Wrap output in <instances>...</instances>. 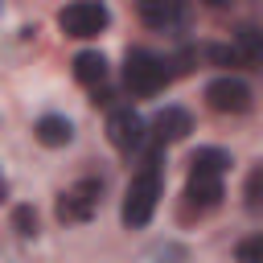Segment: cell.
I'll return each instance as SVG.
<instances>
[{
  "mask_svg": "<svg viewBox=\"0 0 263 263\" xmlns=\"http://www.w3.org/2000/svg\"><path fill=\"white\" fill-rule=\"evenodd\" d=\"M144 119L132 111V107H115L111 115H107V140L119 148V152H136L140 144H144Z\"/></svg>",
  "mask_w": 263,
  "mask_h": 263,
  "instance_id": "obj_7",
  "label": "cell"
},
{
  "mask_svg": "<svg viewBox=\"0 0 263 263\" xmlns=\"http://www.w3.org/2000/svg\"><path fill=\"white\" fill-rule=\"evenodd\" d=\"M4 197H8V181L0 177V201H4Z\"/></svg>",
  "mask_w": 263,
  "mask_h": 263,
  "instance_id": "obj_19",
  "label": "cell"
},
{
  "mask_svg": "<svg viewBox=\"0 0 263 263\" xmlns=\"http://www.w3.org/2000/svg\"><path fill=\"white\" fill-rule=\"evenodd\" d=\"M205 58L218 66H242V58L234 53V45H205Z\"/></svg>",
  "mask_w": 263,
  "mask_h": 263,
  "instance_id": "obj_16",
  "label": "cell"
},
{
  "mask_svg": "<svg viewBox=\"0 0 263 263\" xmlns=\"http://www.w3.org/2000/svg\"><path fill=\"white\" fill-rule=\"evenodd\" d=\"M242 197H247V210L255 214L259 205H263V168H251V177H247V189H242Z\"/></svg>",
  "mask_w": 263,
  "mask_h": 263,
  "instance_id": "obj_15",
  "label": "cell"
},
{
  "mask_svg": "<svg viewBox=\"0 0 263 263\" xmlns=\"http://www.w3.org/2000/svg\"><path fill=\"white\" fill-rule=\"evenodd\" d=\"M33 136H37L45 148H66V144L74 140V123H70L66 115H41L37 127H33Z\"/></svg>",
  "mask_w": 263,
  "mask_h": 263,
  "instance_id": "obj_10",
  "label": "cell"
},
{
  "mask_svg": "<svg viewBox=\"0 0 263 263\" xmlns=\"http://www.w3.org/2000/svg\"><path fill=\"white\" fill-rule=\"evenodd\" d=\"M74 78H78L82 86H99V82L107 78V58H103L99 49H82V53L74 58Z\"/></svg>",
  "mask_w": 263,
  "mask_h": 263,
  "instance_id": "obj_12",
  "label": "cell"
},
{
  "mask_svg": "<svg viewBox=\"0 0 263 263\" xmlns=\"http://www.w3.org/2000/svg\"><path fill=\"white\" fill-rule=\"evenodd\" d=\"M12 226H16L21 238H33V234H37V210H33V205H16V210H12Z\"/></svg>",
  "mask_w": 263,
  "mask_h": 263,
  "instance_id": "obj_14",
  "label": "cell"
},
{
  "mask_svg": "<svg viewBox=\"0 0 263 263\" xmlns=\"http://www.w3.org/2000/svg\"><path fill=\"white\" fill-rule=\"evenodd\" d=\"M205 103H210L218 115H247L251 103H255V95H251V86H247L242 78L222 74V78H214V82L205 86Z\"/></svg>",
  "mask_w": 263,
  "mask_h": 263,
  "instance_id": "obj_5",
  "label": "cell"
},
{
  "mask_svg": "<svg viewBox=\"0 0 263 263\" xmlns=\"http://www.w3.org/2000/svg\"><path fill=\"white\" fill-rule=\"evenodd\" d=\"M107 21H111V12H107V4L103 0H74V4H66L62 8V16H58V25H62V33L66 37H99L103 29H107Z\"/></svg>",
  "mask_w": 263,
  "mask_h": 263,
  "instance_id": "obj_3",
  "label": "cell"
},
{
  "mask_svg": "<svg viewBox=\"0 0 263 263\" xmlns=\"http://www.w3.org/2000/svg\"><path fill=\"white\" fill-rule=\"evenodd\" d=\"M189 164H193V173H226L230 168V156L222 148H197Z\"/></svg>",
  "mask_w": 263,
  "mask_h": 263,
  "instance_id": "obj_13",
  "label": "cell"
},
{
  "mask_svg": "<svg viewBox=\"0 0 263 263\" xmlns=\"http://www.w3.org/2000/svg\"><path fill=\"white\" fill-rule=\"evenodd\" d=\"M168 82V66L164 58H156L152 49H132L123 62V86L132 95H156Z\"/></svg>",
  "mask_w": 263,
  "mask_h": 263,
  "instance_id": "obj_2",
  "label": "cell"
},
{
  "mask_svg": "<svg viewBox=\"0 0 263 263\" xmlns=\"http://www.w3.org/2000/svg\"><path fill=\"white\" fill-rule=\"evenodd\" d=\"M99 201H103V181L86 177V181L70 185V189L58 197V222H66V226H74V222H90L95 210H99Z\"/></svg>",
  "mask_w": 263,
  "mask_h": 263,
  "instance_id": "obj_4",
  "label": "cell"
},
{
  "mask_svg": "<svg viewBox=\"0 0 263 263\" xmlns=\"http://www.w3.org/2000/svg\"><path fill=\"white\" fill-rule=\"evenodd\" d=\"M259 251H263V242H259V238H247V242H238V247H234V255H238V259H255Z\"/></svg>",
  "mask_w": 263,
  "mask_h": 263,
  "instance_id": "obj_17",
  "label": "cell"
},
{
  "mask_svg": "<svg viewBox=\"0 0 263 263\" xmlns=\"http://www.w3.org/2000/svg\"><path fill=\"white\" fill-rule=\"evenodd\" d=\"M156 201H160V164L148 160V164L132 177V185H127V197H123V226H127V230L148 226V218L156 214Z\"/></svg>",
  "mask_w": 263,
  "mask_h": 263,
  "instance_id": "obj_1",
  "label": "cell"
},
{
  "mask_svg": "<svg viewBox=\"0 0 263 263\" xmlns=\"http://www.w3.org/2000/svg\"><path fill=\"white\" fill-rule=\"evenodd\" d=\"M189 132H193V115H189L185 107H164V111H156V119H152L156 144H177V140H185Z\"/></svg>",
  "mask_w": 263,
  "mask_h": 263,
  "instance_id": "obj_9",
  "label": "cell"
},
{
  "mask_svg": "<svg viewBox=\"0 0 263 263\" xmlns=\"http://www.w3.org/2000/svg\"><path fill=\"white\" fill-rule=\"evenodd\" d=\"M230 45H234V53L242 58V66H259V58H263V33H259L255 25H238V29L230 33Z\"/></svg>",
  "mask_w": 263,
  "mask_h": 263,
  "instance_id": "obj_11",
  "label": "cell"
},
{
  "mask_svg": "<svg viewBox=\"0 0 263 263\" xmlns=\"http://www.w3.org/2000/svg\"><path fill=\"white\" fill-rule=\"evenodd\" d=\"M222 197H226V189H222V173H189V185H185V210H197V218H201V214L218 210Z\"/></svg>",
  "mask_w": 263,
  "mask_h": 263,
  "instance_id": "obj_6",
  "label": "cell"
},
{
  "mask_svg": "<svg viewBox=\"0 0 263 263\" xmlns=\"http://www.w3.org/2000/svg\"><path fill=\"white\" fill-rule=\"evenodd\" d=\"M136 12L148 29L156 33H168V29H181L185 25V12H189V0H136Z\"/></svg>",
  "mask_w": 263,
  "mask_h": 263,
  "instance_id": "obj_8",
  "label": "cell"
},
{
  "mask_svg": "<svg viewBox=\"0 0 263 263\" xmlns=\"http://www.w3.org/2000/svg\"><path fill=\"white\" fill-rule=\"evenodd\" d=\"M205 4H210V8H226L230 0H205Z\"/></svg>",
  "mask_w": 263,
  "mask_h": 263,
  "instance_id": "obj_18",
  "label": "cell"
}]
</instances>
